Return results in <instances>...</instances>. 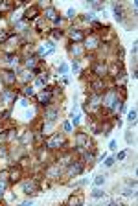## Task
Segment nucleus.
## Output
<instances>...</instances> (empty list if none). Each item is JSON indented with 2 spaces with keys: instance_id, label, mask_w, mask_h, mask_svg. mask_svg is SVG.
<instances>
[{
  "instance_id": "1",
  "label": "nucleus",
  "mask_w": 138,
  "mask_h": 206,
  "mask_svg": "<svg viewBox=\"0 0 138 206\" xmlns=\"http://www.w3.org/2000/svg\"><path fill=\"white\" fill-rule=\"evenodd\" d=\"M101 101H103V105H105L109 111H116V109H118V90H116V88L109 90L101 98Z\"/></svg>"
},
{
  "instance_id": "2",
  "label": "nucleus",
  "mask_w": 138,
  "mask_h": 206,
  "mask_svg": "<svg viewBox=\"0 0 138 206\" xmlns=\"http://www.w3.org/2000/svg\"><path fill=\"white\" fill-rule=\"evenodd\" d=\"M22 191L26 195H37L39 193V182L37 180H24L22 182Z\"/></svg>"
},
{
  "instance_id": "3",
  "label": "nucleus",
  "mask_w": 138,
  "mask_h": 206,
  "mask_svg": "<svg viewBox=\"0 0 138 206\" xmlns=\"http://www.w3.org/2000/svg\"><path fill=\"white\" fill-rule=\"evenodd\" d=\"M83 164L81 162H70L68 164V169H66V177H75V175H79L81 171H83Z\"/></svg>"
},
{
  "instance_id": "4",
  "label": "nucleus",
  "mask_w": 138,
  "mask_h": 206,
  "mask_svg": "<svg viewBox=\"0 0 138 206\" xmlns=\"http://www.w3.org/2000/svg\"><path fill=\"white\" fill-rule=\"evenodd\" d=\"M59 146H65V140H63V136H61L59 133L53 134L52 138L46 142V147H50V149H55V147H59Z\"/></svg>"
},
{
  "instance_id": "5",
  "label": "nucleus",
  "mask_w": 138,
  "mask_h": 206,
  "mask_svg": "<svg viewBox=\"0 0 138 206\" xmlns=\"http://www.w3.org/2000/svg\"><path fill=\"white\" fill-rule=\"evenodd\" d=\"M57 116H59V109L57 107H48L46 111H44V118H46V121H55L57 120Z\"/></svg>"
},
{
  "instance_id": "6",
  "label": "nucleus",
  "mask_w": 138,
  "mask_h": 206,
  "mask_svg": "<svg viewBox=\"0 0 138 206\" xmlns=\"http://www.w3.org/2000/svg\"><path fill=\"white\" fill-rule=\"evenodd\" d=\"M70 39L74 40V43H81V40H85V33H83L79 28H70Z\"/></svg>"
},
{
  "instance_id": "7",
  "label": "nucleus",
  "mask_w": 138,
  "mask_h": 206,
  "mask_svg": "<svg viewBox=\"0 0 138 206\" xmlns=\"http://www.w3.org/2000/svg\"><path fill=\"white\" fill-rule=\"evenodd\" d=\"M85 143L88 146V136H87L85 133H79L78 136H75V149H78V151H81Z\"/></svg>"
},
{
  "instance_id": "8",
  "label": "nucleus",
  "mask_w": 138,
  "mask_h": 206,
  "mask_svg": "<svg viewBox=\"0 0 138 206\" xmlns=\"http://www.w3.org/2000/svg\"><path fill=\"white\" fill-rule=\"evenodd\" d=\"M52 98H53V94H50V92H41L39 96H37V99H39V103L41 105H44V107H48L50 105V101H52Z\"/></svg>"
},
{
  "instance_id": "9",
  "label": "nucleus",
  "mask_w": 138,
  "mask_h": 206,
  "mask_svg": "<svg viewBox=\"0 0 138 206\" xmlns=\"http://www.w3.org/2000/svg\"><path fill=\"white\" fill-rule=\"evenodd\" d=\"M92 72L98 75V77H105V74H107V66L103 65V63H96L92 66Z\"/></svg>"
},
{
  "instance_id": "10",
  "label": "nucleus",
  "mask_w": 138,
  "mask_h": 206,
  "mask_svg": "<svg viewBox=\"0 0 138 206\" xmlns=\"http://www.w3.org/2000/svg\"><path fill=\"white\" fill-rule=\"evenodd\" d=\"M61 173V168H59V162L57 164H53V166H50L46 169V177H50V178H55V177H59Z\"/></svg>"
},
{
  "instance_id": "11",
  "label": "nucleus",
  "mask_w": 138,
  "mask_h": 206,
  "mask_svg": "<svg viewBox=\"0 0 138 206\" xmlns=\"http://www.w3.org/2000/svg\"><path fill=\"white\" fill-rule=\"evenodd\" d=\"M114 17L118 22H123L125 20V15H123V6L122 4H114Z\"/></svg>"
},
{
  "instance_id": "12",
  "label": "nucleus",
  "mask_w": 138,
  "mask_h": 206,
  "mask_svg": "<svg viewBox=\"0 0 138 206\" xmlns=\"http://www.w3.org/2000/svg\"><path fill=\"white\" fill-rule=\"evenodd\" d=\"M98 44H100V39L98 37H88V39H85V48H88V50H94Z\"/></svg>"
},
{
  "instance_id": "13",
  "label": "nucleus",
  "mask_w": 138,
  "mask_h": 206,
  "mask_svg": "<svg viewBox=\"0 0 138 206\" xmlns=\"http://www.w3.org/2000/svg\"><path fill=\"white\" fill-rule=\"evenodd\" d=\"M0 77H2L4 81H6V83H8V85H11V83H15V79H17V75L15 74H13V72H4L2 75H0Z\"/></svg>"
},
{
  "instance_id": "14",
  "label": "nucleus",
  "mask_w": 138,
  "mask_h": 206,
  "mask_svg": "<svg viewBox=\"0 0 138 206\" xmlns=\"http://www.w3.org/2000/svg\"><path fill=\"white\" fill-rule=\"evenodd\" d=\"M44 17H46L48 20L59 18V17H57V11H55V8H46V9H44Z\"/></svg>"
},
{
  "instance_id": "15",
  "label": "nucleus",
  "mask_w": 138,
  "mask_h": 206,
  "mask_svg": "<svg viewBox=\"0 0 138 206\" xmlns=\"http://www.w3.org/2000/svg\"><path fill=\"white\" fill-rule=\"evenodd\" d=\"M17 77L22 81V83H28V79H31V77H33V74H30L28 70H20V74L17 75Z\"/></svg>"
},
{
  "instance_id": "16",
  "label": "nucleus",
  "mask_w": 138,
  "mask_h": 206,
  "mask_svg": "<svg viewBox=\"0 0 138 206\" xmlns=\"http://www.w3.org/2000/svg\"><path fill=\"white\" fill-rule=\"evenodd\" d=\"M88 103H90V107L92 109H96L101 103V96L100 94H94V96H90V99H88Z\"/></svg>"
},
{
  "instance_id": "17",
  "label": "nucleus",
  "mask_w": 138,
  "mask_h": 206,
  "mask_svg": "<svg viewBox=\"0 0 138 206\" xmlns=\"http://www.w3.org/2000/svg\"><path fill=\"white\" fill-rule=\"evenodd\" d=\"M68 52H70V53H74L75 57H78V55H81V48H79L78 44H75V43H72L70 46H68Z\"/></svg>"
},
{
  "instance_id": "18",
  "label": "nucleus",
  "mask_w": 138,
  "mask_h": 206,
  "mask_svg": "<svg viewBox=\"0 0 138 206\" xmlns=\"http://www.w3.org/2000/svg\"><path fill=\"white\" fill-rule=\"evenodd\" d=\"M37 13H39V8H37V6H33L31 9H28V11H26V15H24V17H26V18H35V17H37Z\"/></svg>"
},
{
  "instance_id": "19",
  "label": "nucleus",
  "mask_w": 138,
  "mask_h": 206,
  "mask_svg": "<svg viewBox=\"0 0 138 206\" xmlns=\"http://www.w3.org/2000/svg\"><path fill=\"white\" fill-rule=\"evenodd\" d=\"M24 66L26 68H35V57H28L24 61Z\"/></svg>"
},
{
  "instance_id": "20",
  "label": "nucleus",
  "mask_w": 138,
  "mask_h": 206,
  "mask_svg": "<svg viewBox=\"0 0 138 206\" xmlns=\"http://www.w3.org/2000/svg\"><path fill=\"white\" fill-rule=\"evenodd\" d=\"M92 87H94V90H96V92H98V94H100V92H101V88H103V81H100V79H96V81H94V83H92Z\"/></svg>"
},
{
  "instance_id": "21",
  "label": "nucleus",
  "mask_w": 138,
  "mask_h": 206,
  "mask_svg": "<svg viewBox=\"0 0 138 206\" xmlns=\"http://www.w3.org/2000/svg\"><path fill=\"white\" fill-rule=\"evenodd\" d=\"M103 195H105V191H101V190H98V188L92 190V193H90V197H94V199H100V197H103Z\"/></svg>"
},
{
  "instance_id": "22",
  "label": "nucleus",
  "mask_w": 138,
  "mask_h": 206,
  "mask_svg": "<svg viewBox=\"0 0 138 206\" xmlns=\"http://www.w3.org/2000/svg\"><path fill=\"white\" fill-rule=\"evenodd\" d=\"M68 202H70V204H83V197H70V199H68Z\"/></svg>"
},
{
  "instance_id": "23",
  "label": "nucleus",
  "mask_w": 138,
  "mask_h": 206,
  "mask_svg": "<svg viewBox=\"0 0 138 206\" xmlns=\"http://www.w3.org/2000/svg\"><path fill=\"white\" fill-rule=\"evenodd\" d=\"M83 158H85V160H88V162H92V160H94V149H92V151H85Z\"/></svg>"
},
{
  "instance_id": "24",
  "label": "nucleus",
  "mask_w": 138,
  "mask_h": 206,
  "mask_svg": "<svg viewBox=\"0 0 138 206\" xmlns=\"http://www.w3.org/2000/svg\"><path fill=\"white\" fill-rule=\"evenodd\" d=\"M127 120L131 121V123H134L136 121V111L133 109V111H129V114H127Z\"/></svg>"
},
{
  "instance_id": "25",
  "label": "nucleus",
  "mask_w": 138,
  "mask_h": 206,
  "mask_svg": "<svg viewBox=\"0 0 138 206\" xmlns=\"http://www.w3.org/2000/svg\"><path fill=\"white\" fill-rule=\"evenodd\" d=\"M6 63H8V65H13V63H15V65H17V57L13 55V53H9L8 59H6Z\"/></svg>"
},
{
  "instance_id": "26",
  "label": "nucleus",
  "mask_w": 138,
  "mask_h": 206,
  "mask_svg": "<svg viewBox=\"0 0 138 206\" xmlns=\"http://www.w3.org/2000/svg\"><path fill=\"white\" fill-rule=\"evenodd\" d=\"M24 94H26V96H30V98H31V96L35 94V92H33V87H24Z\"/></svg>"
},
{
  "instance_id": "27",
  "label": "nucleus",
  "mask_w": 138,
  "mask_h": 206,
  "mask_svg": "<svg viewBox=\"0 0 138 206\" xmlns=\"http://www.w3.org/2000/svg\"><path fill=\"white\" fill-rule=\"evenodd\" d=\"M63 129H65L66 133H70V131H72V123H70V121H65V123H63Z\"/></svg>"
},
{
  "instance_id": "28",
  "label": "nucleus",
  "mask_w": 138,
  "mask_h": 206,
  "mask_svg": "<svg viewBox=\"0 0 138 206\" xmlns=\"http://www.w3.org/2000/svg\"><path fill=\"white\" fill-rule=\"evenodd\" d=\"M103 180H105V177H103V175H100V177L94 180V184H96V186H101V184H103Z\"/></svg>"
},
{
  "instance_id": "29",
  "label": "nucleus",
  "mask_w": 138,
  "mask_h": 206,
  "mask_svg": "<svg viewBox=\"0 0 138 206\" xmlns=\"http://www.w3.org/2000/svg\"><path fill=\"white\" fill-rule=\"evenodd\" d=\"M11 35V33H0V44H2V43H6V39H8Z\"/></svg>"
},
{
  "instance_id": "30",
  "label": "nucleus",
  "mask_w": 138,
  "mask_h": 206,
  "mask_svg": "<svg viewBox=\"0 0 138 206\" xmlns=\"http://www.w3.org/2000/svg\"><path fill=\"white\" fill-rule=\"evenodd\" d=\"M59 72H61V74H66V72H68V66H66V65L63 63V65L59 66Z\"/></svg>"
},
{
  "instance_id": "31",
  "label": "nucleus",
  "mask_w": 138,
  "mask_h": 206,
  "mask_svg": "<svg viewBox=\"0 0 138 206\" xmlns=\"http://www.w3.org/2000/svg\"><path fill=\"white\" fill-rule=\"evenodd\" d=\"M52 35H53L55 39H57V37H61V35H63V31H61V30H53V31H52Z\"/></svg>"
},
{
  "instance_id": "32",
  "label": "nucleus",
  "mask_w": 138,
  "mask_h": 206,
  "mask_svg": "<svg viewBox=\"0 0 138 206\" xmlns=\"http://www.w3.org/2000/svg\"><path fill=\"white\" fill-rule=\"evenodd\" d=\"M70 118H72V123H74V125H78V123H79V118H81V116H70Z\"/></svg>"
},
{
  "instance_id": "33",
  "label": "nucleus",
  "mask_w": 138,
  "mask_h": 206,
  "mask_svg": "<svg viewBox=\"0 0 138 206\" xmlns=\"http://www.w3.org/2000/svg\"><path fill=\"white\" fill-rule=\"evenodd\" d=\"M112 164H114V158H112V156H110V158H107V160H105V166H107V168H110V166H112Z\"/></svg>"
},
{
  "instance_id": "34",
  "label": "nucleus",
  "mask_w": 138,
  "mask_h": 206,
  "mask_svg": "<svg viewBox=\"0 0 138 206\" xmlns=\"http://www.w3.org/2000/svg\"><path fill=\"white\" fill-rule=\"evenodd\" d=\"M66 17H68V18L75 17V11H74V9H68V11H66Z\"/></svg>"
},
{
  "instance_id": "35",
  "label": "nucleus",
  "mask_w": 138,
  "mask_h": 206,
  "mask_svg": "<svg viewBox=\"0 0 138 206\" xmlns=\"http://www.w3.org/2000/svg\"><path fill=\"white\" fill-rule=\"evenodd\" d=\"M125 155H127V151H122V153H118V160H123V158H125Z\"/></svg>"
},
{
  "instance_id": "36",
  "label": "nucleus",
  "mask_w": 138,
  "mask_h": 206,
  "mask_svg": "<svg viewBox=\"0 0 138 206\" xmlns=\"http://www.w3.org/2000/svg\"><path fill=\"white\" fill-rule=\"evenodd\" d=\"M6 153H8V151L4 149V146H0V155H2V156H6Z\"/></svg>"
},
{
  "instance_id": "37",
  "label": "nucleus",
  "mask_w": 138,
  "mask_h": 206,
  "mask_svg": "<svg viewBox=\"0 0 138 206\" xmlns=\"http://www.w3.org/2000/svg\"><path fill=\"white\" fill-rule=\"evenodd\" d=\"M20 105H22V107H28L30 103H28V99H20Z\"/></svg>"
},
{
  "instance_id": "38",
  "label": "nucleus",
  "mask_w": 138,
  "mask_h": 206,
  "mask_svg": "<svg viewBox=\"0 0 138 206\" xmlns=\"http://www.w3.org/2000/svg\"><path fill=\"white\" fill-rule=\"evenodd\" d=\"M72 68H74V72H78V70H79V65H78V63H74V65H72Z\"/></svg>"
},
{
  "instance_id": "39",
  "label": "nucleus",
  "mask_w": 138,
  "mask_h": 206,
  "mask_svg": "<svg viewBox=\"0 0 138 206\" xmlns=\"http://www.w3.org/2000/svg\"><path fill=\"white\" fill-rule=\"evenodd\" d=\"M109 147H110V149H116V142L112 140V142H110V143H109Z\"/></svg>"
}]
</instances>
